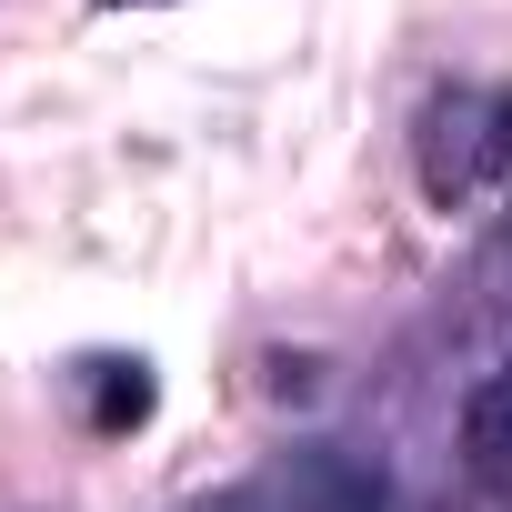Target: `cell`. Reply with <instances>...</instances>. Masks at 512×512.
Returning <instances> with one entry per match:
<instances>
[{"label":"cell","instance_id":"1","mask_svg":"<svg viewBox=\"0 0 512 512\" xmlns=\"http://www.w3.org/2000/svg\"><path fill=\"white\" fill-rule=\"evenodd\" d=\"M422 191L452 211L472 191H512V91H452L422 121Z\"/></svg>","mask_w":512,"mask_h":512},{"label":"cell","instance_id":"2","mask_svg":"<svg viewBox=\"0 0 512 512\" xmlns=\"http://www.w3.org/2000/svg\"><path fill=\"white\" fill-rule=\"evenodd\" d=\"M282 502L292 512H392V472L362 442H302L282 472Z\"/></svg>","mask_w":512,"mask_h":512},{"label":"cell","instance_id":"3","mask_svg":"<svg viewBox=\"0 0 512 512\" xmlns=\"http://www.w3.org/2000/svg\"><path fill=\"white\" fill-rule=\"evenodd\" d=\"M462 472L492 502H512V372L472 382V402H462Z\"/></svg>","mask_w":512,"mask_h":512},{"label":"cell","instance_id":"4","mask_svg":"<svg viewBox=\"0 0 512 512\" xmlns=\"http://www.w3.org/2000/svg\"><path fill=\"white\" fill-rule=\"evenodd\" d=\"M151 422V372L141 362H91V432H131Z\"/></svg>","mask_w":512,"mask_h":512},{"label":"cell","instance_id":"5","mask_svg":"<svg viewBox=\"0 0 512 512\" xmlns=\"http://www.w3.org/2000/svg\"><path fill=\"white\" fill-rule=\"evenodd\" d=\"M111 11H131V0H111Z\"/></svg>","mask_w":512,"mask_h":512}]
</instances>
